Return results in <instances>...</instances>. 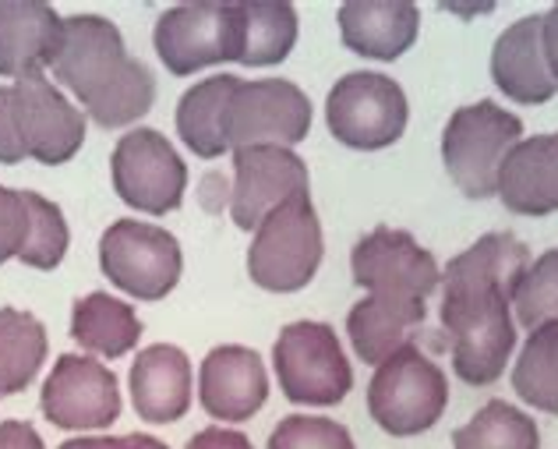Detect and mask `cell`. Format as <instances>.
<instances>
[{
  "mask_svg": "<svg viewBox=\"0 0 558 449\" xmlns=\"http://www.w3.org/2000/svg\"><path fill=\"white\" fill-rule=\"evenodd\" d=\"M531 266V248L509 230H495L449 258L442 272V329L452 343V372L466 386L502 379L517 351L512 294Z\"/></svg>",
  "mask_w": 558,
  "mask_h": 449,
  "instance_id": "cell-1",
  "label": "cell"
},
{
  "mask_svg": "<svg viewBox=\"0 0 558 449\" xmlns=\"http://www.w3.org/2000/svg\"><path fill=\"white\" fill-rule=\"evenodd\" d=\"M53 78L99 128H128L156 104L153 71L128 57L121 28L102 14H68Z\"/></svg>",
  "mask_w": 558,
  "mask_h": 449,
  "instance_id": "cell-2",
  "label": "cell"
},
{
  "mask_svg": "<svg viewBox=\"0 0 558 449\" xmlns=\"http://www.w3.org/2000/svg\"><path fill=\"white\" fill-rule=\"evenodd\" d=\"M449 408V379L417 343L400 347L375 368L368 383V414L396 439L421 436Z\"/></svg>",
  "mask_w": 558,
  "mask_h": 449,
  "instance_id": "cell-3",
  "label": "cell"
},
{
  "mask_svg": "<svg viewBox=\"0 0 558 449\" xmlns=\"http://www.w3.org/2000/svg\"><path fill=\"white\" fill-rule=\"evenodd\" d=\"M523 142V121L495 99L460 107L442 132V163L466 198L498 195V170Z\"/></svg>",
  "mask_w": 558,
  "mask_h": 449,
  "instance_id": "cell-4",
  "label": "cell"
},
{
  "mask_svg": "<svg viewBox=\"0 0 558 449\" xmlns=\"http://www.w3.org/2000/svg\"><path fill=\"white\" fill-rule=\"evenodd\" d=\"M322 223L312 195H298L269 213L247 248V277L269 294L304 291L322 266Z\"/></svg>",
  "mask_w": 558,
  "mask_h": 449,
  "instance_id": "cell-5",
  "label": "cell"
},
{
  "mask_svg": "<svg viewBox=\"0 0 558 449\" xmlns=\"http://www.w3.org/2000/svg\"><path fill=\"white\" fill-rule=\"evenodd\" d=\"M272 368L283 397L304 408H336L354 389V368L329 323H290L279 329Z\"/></svg>",
  "mask_w": 558,
  "mask_h": 449,
  "instance_id": "cell-6",
  "label": "cell"
},
{
  "mask_svg": "<svg viewBox=\"0 0 558 449\" xmlns=\"http://www.w3.org/2000/svg\"><path fill=\"white\" fill-rule=\"evenodd\" d=\"M407 93L400 82L378 71H350L329 89L326 124L336 142L347 149L375 153L389 149L407 132Z\"/></svg>",
  "mask_w": 558,
  "mask_h": 449,
  "instance_id": "cell-7",
  "label": "cell"
},
{
  "mask_svg": "<svg viewBox=\"0 0 558 449\" xmlns=\"http://www.w3.org/2000/svg\"><path fill=\"white\" fill-rule=\"evenodd\" d=\"M99 269L117 291L138 301H163L181 280L184 258L170 230L142 220H117L99 238Z\"/></svg>",
  "mask_w": 558,
  "mask_h": 449,
  "instance_id": "cell-8",
  "label": "cell"
},
{
  "mask_svg": "<svg viewBox=\"0 0 558 449\" xmlns=\"http://www.w3.org/2000/svg\"><path fill=\"white\" fill-rule=\"evenodd\" d=\"M153 47L170 75L187 78L202 68L241 61V11L238 4H181L159 14Z\"/></svg>",
  "mask_w": 558,
  "mask_h": 449,
  "instance_id": "cell-9",
  "label": "cell"
},
{
  "mask_svg": "<svg viewBox=\"0 0 558 449\" xmlns=\"http://www.w3.org/2000/svg\"><path fill=\"white\" fill-rule=\"evenodd\" d=\"M312 132V99L304 96L301 85L287 78H262L244 82L230 96L223 135L227 146L252 149V146H279L290 149Z\"/></svg>",
  "mask_w": 558,
  "mask_h": 449,
  "instance_id": "cell-10",
  "label": "cell"
},
{
  "mask_svg": "<svg viewBox=\"0 0 558 449\" xmlns=\"http://www.w3.org/2000/svg\"><path fill=\"white\" fill-rule=\"evenodd\" d=\"M113 170V192L124 206L167 216L181 209L184 187H187V167L170 146L167 135H159L156 128H135L128 132L110 156Z\"/></svg>",
  "mask_w": 558,
  "mask_h": 449,
  "instance_id": "cell-11",
  "label": "cell"
},
{
  "mask_svg": "<svg viewBox=\"0 0 558 449\" xmlns=\"http://www.w3.org/2000/svg\"><path fill=\"white\" fill-rule=\"evenodd\" d=\"M39 411L53 428L99 432L121 417V386L117 375L82 354H61L43 383Z\"/></svg>",
  "mask_w": 558,
  "mask_h": 449,
  "instance_id": "cell-12",
  "label": "cell"
},
{
  "mask_svg": "<svg viewBox=\"0 0 558 449\" xmlns=\"http://www.w3.org/2000/svg\"><path fill=\"white\" fill-rule=\"evenodd\" d=\"M350 272H354V283L368 294L414 301H428L442 283V269H438L435 255L421 248L414 234L396 227H375L372 234H364L350 252Z\"/></svg>",
  "mask_w": 558,
  "mask_h": 449,
  "instance_id": "cell-13",
  "label": "cell"
},
{
  "mask_svg": "<svg viewBox=\"0 0 558 449\" xmlns=\"http://www.w3.org/2000/svg\"><path fill=\"white\" fill-rule=\"evenodd\" d=\"M298 195H312V178L293 149L252 146L233 153L230 216L241 230H258L269 213Z\"/></svg>",
  "mask_w": 558,
  "mask_h": 449,
  "instance_id": "cell-14",
  "label": "cell"
},
{
  "mask_svg": "<svg viewBox=\"0 0 558 449\" xmlns=\"http://www.w3.org/2000/svg\"><path fill=\"white\" fill-rule=\"evenodd\" d=\"M11 93L25 156L43 167L68 163L85 142V113L43 75L14 82Z\"/></svg>",
  "mask_w": 558,
  "mask_h": 449,
  "instance_id": "cell-15",
  "label": "cell"
},
{
  "mask_svg": "<svg viewBox=\"0 0 558 449\" xmlns=\"http://www.w3.org/2000/svg\"><path fill=\"white\" fill-rule=\"evenodd\" d=\"M269 400V375L258 351L241 343L213 347L198 368V403L216 422L241 425Z\"/></svg>",
  "mask_w": 558,
  "mask_h": 449,
  "instance_id": "cell-16",
  "label": "cell"
},
{
  "mask_svg": "<svg viewBox=\"0 0 558 449\" xmlns=\"http://www.w3.org/2000/svg\"><path fill=\"white\" fill-rule=\"evenodd\" d=\"M64 19L39 0H0V75L36 78L53 68Z\"/></svg>",
  "mask_w": 558,
  "mask_h": 449,
  "instance_id": "cell-17",
  "label": "cell"
},
{
  "mask_svg": "<svg viewBox=\"0 0 558 449\" xmlns=\"http://www.w3.org/2000/svg\"><path fill=\"white\" fill-rule=\"evenodd\" d=\"M492 82L512 104L537 107L558 93V82L548 71L545 47H541V14L512 22L492 50Z\"/></svg>",
  "mask_w": 558,
  "mask_h": 449,
  "instance_id": "cell-18",
  "label": "cell"
},
{
  "mask_svg": "<svg viewBox=\"0 0 558 449\" xmlns=\"http://www.w3.org/2000/svg\"><path fill=\"white\" fill-rule=\"evenodd\" d=\"M128 383L135 414L149 425L181 422L191 408V361L173 343H153L138 351Z\"/></svg>",
  "mask_w": 558,
  "mask_h": 449,
  "instance_id": "cell-19",
  "label": "cell"
},
{
  "mask_svg": "<svg viewBox=\"0 0 558 449\" xmlns=\"http://www.w3.org/2000/svg\"><path fill=\"white\" fill-rule=\"evenodd\" d=\"M498 198L517 216L558 213V132L523 138L498 170Z\"/></svg>",
  "mask_w": 558,
  "mask_h": 449,
  "instance_id": "cell-20",
  "label": "cell"
},
{
  "mask_svg": "<svg viewBox=\"0 0 558 449\" xmlns=\"http://www.w3.org/2000/svg\"><path fill=\"white\" fill-rule=\"evenodd\" d=\"M421 11L403 0H350L340 8L343 47L372 61H396L417 43Z\"/></svg>",
  "mask_w": 558,
  "mask_h": 449,
  "instance_id": "cell-21",
  "label": "cell"
},
{
  "mask_svg": "<svg viewBox=\"0 0 558 449\" xmlns=\"http://www.w3.org/2000/svg\"><path fill=\"white\" fill-rule=\"evenodd\" d=\"M428 318V304L414 298H389V294H368L357 301L347 315V337L354 343V354L364 365H381L400 347L414 343V329Z\"/></svg>",
  "mask_w": 558,
  "mask_h": 449,
  "instance_id": "cell-22",
  "label": "cell"
},
{
  "mask_svg": "<svg viewBox=\"0 0 558 449\" xmlns=\"http://www.w3.org/2000/svg\"><path fill=\"white\" fill-rule=\"evenodd\" d=\"M71 340L99 357H124L142 340V318L124 301L93 291L71 308Z\"/></svg>",
  "mask_w": 558,
  "mask_h": 449,
  "instance_id": "cell-23",
  "label": "cell"
},
{
  "mask_svg": "<svg viewBox=\"0 0 558 449\" xmlns=\"http://www.w3.org/2000/svg\"><path fill=\"white\" fill-rule=\"evenodd\" d=\"M238 85H241L238 75H213L198 85H191L181 96L178 135L198 159H216L230 149L223 135V121H227L230 96L238 93Z\"/></svg>",
  "mask_w": 558,
  "mask_h": 449,
  "instance_id": "cell-24",
  "label": "cell"
},
{
  "mask_svg": "<svg viewBox=\"0 0 558 449\" xmlns=\"http://www.w3.org/2000/svg\"><path fill=\"white\" fill-rule=\"evenodd\" d=\"M47 361V329L36 315L0 308V393H22Z\"/></svg>",
  "mask_w": 558,
  "mask_h": 449,
  "instance_id": "cell-25",
  "label": "cell"
},
{
  "mask_svg": "<svg viewBox=\"0 0 558 449\" xmlns=\"http://www.w3.org/2000/svg\"><path fill=\"white\" fill-rule=\"evenodd\" d=\"M241 11V64L247 68H269L287 61L293 43H298V11L290 4H238Z\"/></svg>",
  "mask_w": 558,
  "mask_h": 449,
  "instance_id": "cell-26",
  "label": "cell"
},
{
  "mask_svg": "<svg viewBox=\"0 0 558 449\" xmlns=\"http://www.w3.org/2000/svg\"><path fill=\"white\" fill-rule=\"evenodd\" d=\"M512 389L534 411L558 414V323L531 329L512 368Z\"/></svg>",
  "mask_w": 558,
  "mask_h": 449,
  "instance_id": "cell-27",
  "label": "cell"
},
{
  "mask_svg": "<svg viewBox=\"0 0 558 449\" xmlns=\"http://www.w3.org/2000/svg\"><path fill=\"white\" fill-rule=\"evenodd\" d=\"M452 449H541L531 414L506 400H488L463 428L452 432Z\"/></svg>",
  "mask_w": 558,
  "mask_h": 449,
  "instance_id": "cell-28",
  "label": "cell"
},
{
  "mask_svg": "<svg viewBox=\"0 0 558 449\" xmlns=\"http://www.w3.org/2000/svg\"><path fill=\"white\" fill-rule=\"evenodd\" d=\"M25 206H28V238L25 248L19 252V263L50 272L64 263L68 255V220L57 202L43 198L36 192H25Z\"/></svg>",
  "mask_w": 558,
  "mask_h": 449,
  "instance_id": "cell-29",
  "label": "cell"
},
{
  "mask_svg": "<svg viewBox=\"0 0 558 449\" xmlns=\"http://www.w3.org/2000/svg\"><path fill=\"white\" fill-rule=\"evenodd\" d=\"M512 308H517V323L523 329L558 323V248L537 255L526 266L517 294H512Z\"/></svg>",
  "mask_w": 558,
  "mask_h": 449,
  "instance_id": "cell-30",
  "label": "cell"
},
{
  "mask_svg": "<svg viewBox=\"0 0 558 449\" xmlns=\"http://www.w3.org/2000/svg\"><path fill=\"white\" fill-rule=\"evenodd\" d=\"M266 449H354V439L332 417L290 414L272 428Z\"/></svg>",
  "mask_w": 558,
  "mask_h": 449,
  "instance_id": "cell-31",
  "label": "cell"
},
{
  "mask_svg": "<svg viewBox=\"0 0 558 449\" xmlns=\"http://www.w3.org/2000/svg\"><path fill=\"white\" fill-rule=\"evenodd\" d=\"M28 238V206H25V192H14V187L0 184V266L8 258H19Z\"/></svg>",
  "mask_w": 558,
  "mask_h": 449,
  "instance_id": "cell-32",
  "label": "cell"
},
{
  "mask_svg": "<svg viewBox=\"0 0 558 449\" xmlns=\"http://www.w3.org/2000/svg\"><path fill=\"white\" fill-rule=\"evenodd\" d=\"M25 146L19 138V124H14V93L11 85H0V163H22Z\"/></svg>",
  "mask_w": 558,
  "mask_h": 449,
  "instance_id": "cell-33",
  "label": "cell"
},
{
  "mask_svg": "<svg viewBox=\"0 0 558 449\" xmlns=\"http://www.w3.org/2000/svg\"><path fill=\"white\" fill-rule=\"evenodd\" d=\"M184 449H255L252 439L244 432H233V428H202L198 436H191Z\"/></svg>",
  "mask_w": 558,
  "mask_h": 449,
  "instance_id": "cell-34",
  "label": "cell"
},
{
  "mask_svg": "<svg viewBox=\"0 0 558 449\" xmlns=\"http://www.w3.org/2000/svg\"><path fill=\"white\" fill-rule=\"evenodd\" d=\"M0 449H47L28 422H0Z\"/></svg>",
  "mask_w": 558,
  "mask_h": 449,
  "instance_id": "cell-35",
  "label": "cell"
},
{
  "mask_svg": "<svg viewBox=\"0 0 558 449\" xmlns=\"http://www.w3.org/2000/svg\"><path fill=\"white\" fill-rule=\"evenodd\" d=\"M541 47H545L548 71H551L555 82H558V4L541 14Z\"/></svg>",
  "mask_w": 558,
  "mask_h": 449,
  "instance_id": "cell-36",
  "label": "cell"
},
{
  "mask_svg": "<svg viewBox=\"0 0 558 449\" xmlns=\"http://www.w3.org/2000/svg\"><path fill=\"white\" fill-rule=\"evenodd\" d=\"M57 449H131L128 446V436L113 439V436H82V439H68Z\"/></svg>",
  "mask_w": 558,
  "mask_h": 449,
  "instance_id": "cell-37",
  "label": "cell"
},
{
  "mask_svg": "<svg viewBox=\"0 0 558 449\" xmlns=\"http://www.w3.org/2000/svg\"><path fill=\"white\" fill-rule=\"evenodd\" d=\"M128 446L131 449H167L159 439H153V436H142V432H135V436H128Z\"/></svg>",
  "mask_w": 558,
  "mask_h": 449,
  "instance_id": "cell-38",
  "label": "cell"
},
{
  "mask_svg": "<svg viewBox=\"0 0 558 449\" xmlns=\"http://www.w3.org/2000/svg\"><path fill=\"white\" fill-rule=\"evenodd\" d=\"M0 397H4V393H0Z\"/></svg>",
  "mask_w": 558,
  "mask_h": 449,
  "instance_id": "cell-39",
  "label": "cell"
}]
</instances>
